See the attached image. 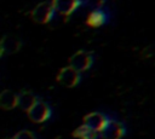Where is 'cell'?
Segmentation results:
<instances>
[{"mask_svg": "<svg viewBox=\"0 0 155 139\" xmlns=\"http://www.w3.org/2000/svg\"><path fill=\"white\" fill-rule=\"evenodd\" d=\"M54 15V8L53 5L50 1H42L40 4H38L30 12V17L35 23L39 24H46L48 23Z\"/></svg>", "mask_w": 155, "mask_h": 139, "instance_id": "cell-2", "label": "cell"}, {"mask_svg": "<svg viewBox=\"0 0 155 139\" xmlns=\"http://www.w3.org/2000/svg\"><path fill=\"white\" fill-rule=\"evenodd\" d=\"M28 117L34 123H42L51 116V108L42 100H38L28 111Z\"/></svg>", "mask_w": 155, "mask_h": 139, "instance_id": "cell-3", "label": "cell"}, {"mask_svg": "<svg viewBox=\"0 0 155 139\" xmlns=\"http://www.w3.org/2000/svg\"><path fill=\"white\" fill-rule=\"evenodd\" d=\"M108 22V13L102 10V8H94L92 10L87 17H86V25H88L90 28H99L102 25H104Z\"/></svg>", "mask_w": 155, "mask_h": 139, "instance_id": "cell-8", "label": "cell"}, {"mask_svg": "<svg viewBox=\"0 0 155 139\" xmlns=\"http://www.w3.org/2000/svg\"><path fill=\"white\" fill-rule=\"evenodd\" d=\"M125 134H126L125 126L121 122L116 120H111V118H109L107 124L98 133V135L102 139H121Z\"/></svg>", "mask_w": 155, "mask_h": 139, "instance_id": "cell-4", "label": "cell"}, {"mask_svg": "<svg viewBox=\"0 0 155 139\" xmlns=\"http://www.w3.org/2000/svg\"><path fill=\"white\" fill-rule=\"evenodd\" d=\"M93 64V53L85 50H79L69 58V66L74 70L79 71L80 74L82 71L88 70Z\"/></svg>", "mask_w": 155, "mask_h": 139, "instance_id": "cell-1", "label": "cell"}, {"mask_svg": "<svg viewBox=\"0 0 155 139\" xmlns=\"http://www.w3.org/2000/svg\"><path fill=\"white\" fill-rule=\"evenodd\" d=\"M11 139H12V138H11Z\"/></svg>", "mask_w": 155, "mask_h": 139, "instance_id": "cell-16", "label": "cell"}, {"mask_svg": "<svg viewBox=\"0 0 155 139\" xmlns=\"http://www.w3.org/2000/svg\"><path fill=\"white\" fill-rule=\"evenodd\" d=\"M17 106V94L10 89H5L0 93V109L11 110Z\"/></svg>", "mask_w": 155, "mask_h": 139, "instance_id": "cell-10", "label": "cell"}, {"mask_svg": "<svg viewBox=\"0 0 155 139\" xmlns=\"http://www.w3.org/2000/svg\"><path fill=\"white\" fill-rule=\"evenodd\" d=\"M12 139H36L35 135L29 131H21L18 132Z\"/></svg>", "mask_w": 155, "mask_h": 139, "instance_id": "cell-14", "label": "cell"}, {"mask_svg": "<svg viewBox=\"0 0 155 139\" xmlns=\"http://www.w3.org/2000/svg\"><path fill=\"white\" fill-rule=\"evenodd\" d=\"M140 57L143 59H151L153 63L155 64V47L148 46V47L143 48L142 52H140Z\"/></svg>", "mask_w": 155, "mask_h": 139, "instance_id": "cell-13", "label": "cell"}, {"mask_svg": "<svg viewBox=\"0 0 155 139\" xmlns=\"http://www.w3.org/2000/svg\"><path fill=\"white\" fill-rule=\"evenodd\" d=\"M71 135L76 139H97L99 135H98V132L93 131L92 128L85 126V124H81L79 126L78 128H75L71 133Z\"/></svg>", "mask_w": 155, "mask_h": 139, "instance_id": "cell-12", "label": "cell"}, {"mask_svg": "<svg viewBox=\"0 0 155 139\" xmlns=\"http://www.w3.org/2000/svg\"><path fill=\"white\" fill-rule=\"evenodd\" d=\"M51 2L54 12H58L63 17H69L85 4V0H51Z\"/></svg>", "mask_w": 155, "mask_h": 139, "instance_id": "cell-6", "label": "cell"}, {"mask_svg": "<svg viewBox=\"0 0 155 139\" xmlns=\"http://www.w3.org/2000/svg\"><path fill=\"white\" fill-rule=\"evenodd\" d=\"M57 81L62 86L68 87V88H71V87H75V86H78L80 83V81H81V74L68 65V66L62 68L58 71V74H57Z\"/></svg>", "mask_w": 155, "mask_h": 139, "instance_id": "cell-5", "label": "cell"}, {"mask_svg": "<svg viewBox=\"0 0 155 139\" xmlns=\"http://www.w3.org/2000/svg\"><path fill=\"white\" fill-rule=\"evenodd\" d=\"M1 54H2V52H1V48H0V57H1Z\"/></svg>", "mask_w": 155, "mask_h": 139, "instance_id": "cell-15", "label": "cell"}, {"mask_svg": "<svg viewBox=\"0 0 155 139\" xmlns=\"http://www.w3.org/2000/svg\"><path fill=\"white\" fill-rule=\"evenodd\" d=\"M36 102H38V98L31 92L23 91L17 95V106H19L24 111H28Z\"/></svg>", "mask_w": 155, "mask_h": 139, "instance_id": "cell-11", "label": "cell"}, {"mask_svg": "<svg viewBox=\"0 0 155 139\" xmlns=\"http://www.w3.org/2000/svg\"><path fill=\"white\" fill-rule=\"evenodd\" d=\"M21 46H22V42L17 37L11 36V35H5L0 40L1 52L2 53H6V54H13V53L18 52L19 48H21Z\"/></svg>", "mask_w": 155, "mask_h": 139, "instance_id": "cell-9", "label": "cell"}, {"mask_svg": "<svg viewBox=\"0 0 155 139\" xmlns=\"http://www.w3.org/2000/svg\"><path fill=\"white\" fill-rule=\"evenodd\" d=\"M82 121H84V124L85 126H87V127H90L93 131H96V132L99 133L103 129V127L107 124V122L109 121V117L107 115L102 114V112L93 111V112H90V114L85 115L84 118H82Z\"/></svg>", "mask_w": 155, "mask_h": 139, "instance_id": "cell-7", "label": "cell"}]
</instances>
